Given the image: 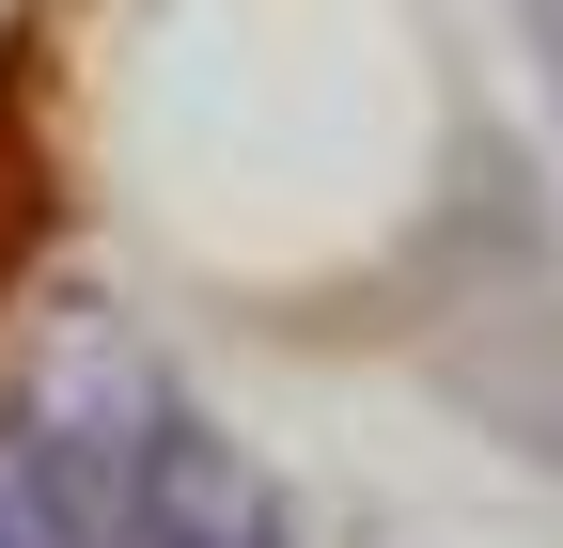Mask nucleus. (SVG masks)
<instances>
[{
	"mask_svg": "<svg viewBox=\"0 0 563 548\" xmlns=\"http://www.w3.org/2000/svg\"><path fill=\"white\" fill-rule=\"evenodd\" d=\"M0 548H282V517L157 361L79 346L0 407Z\"/></svg>",
	"mask_w": 563,
	"mask_h": 548,
	"instance_id": "1",
	"label": "nucleus"
},
{
	"mask_svg": "<svg viewBox=\"0 0 563 548\" xmlns=\"http://www.w3.org/2000/svg\"><path fill=\"white\" fill-rule=\"evenodd\" d=\"M532 47H548V79H563V0H532Z\"/></svg>",
	"mask_w": 563,
	"mask_h": 548,
	"instance_id": "2",
	"label": "nucleus"
}]
</instances>
